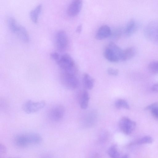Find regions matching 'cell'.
Listing matches in <instances>:
<instances>
[{"instance_id":"6da1fadb","label":"cell","mask_w":158,"mask_h":158,"mask_svg":"<svg viewBox=\"0 0 158 158\" xmlns=\"http://www.w3.org/2000/svg\"><path fill=\"white\" fill-rule=\"evenodd\" d=\"M52 59L54 61L62 71L76 74L77 68L72 57L68 54H60L53 52L50 54Z\"/></svg>"},{"instance_id":"7a4b0ae2","label":"cell","mask_w":158,"mask_h":158,"mask_svg":"<svg viewBox=\"0 0 158 158\" xmlns=\"http://www.w3.org/2000/svg\"><path fill=\"white\" fill-rule=\"evenodd\" d=\"M42 141V138L39 134L33 133L19 134L15 137L14 139L15 144L21 148L37 144Z\"/></svg>"},{"instance_id":"3957f363","label":"cell","mask_w":158,"mask_h":158,"mask_svg":"<svg viewBox=\"0 0 158 158\" xmlns=\"http://www.w3.org/2000/svg\"><path fill=\"white\" fill-rule=\"evenodd\" d=\"M60 79L62 85L68 89H74L79 85V81L75 74L62 71Z\"/></svg>"},{"instance_id":"277c9868","label":"cell","mask_w":158,"mask_h":158,"mask_svg":"<svg viewBox=\"0 0 158 158\" xmlns=\"http://www.w3.org/2000/svg\"><path fill=\"white\" fill-rule=\"evenodd\" d=\"M55 43L58 52H62L66 49L68 44V40L66 32L63 30H59L56 33Z\"/></svg>"},{"instance_id":"5b68a950","label":"cell","mask_w":158,"mask_h":158,"mask_svg":"<svg viewBox=\"0 0 158 158\" xmlns=\"http://www.w3.org/2000/svg\"><path fill=\"white\" fill-rule=\"evenodd\" d=\"M65 114V109L63 106L57 105L52 107L48 113L49 119L53 122H58L63 118Z\"/></svg>"},{"instance_id":"8992f818","label":"cell","mask_w":158,"mask_h":158,"mask_svg":"<svg viewBox=\"0 0 158 158\" xmlns=\"http://www.w3.org/2000/svg\"><path fill=\"white\" fill-rule=\"evenodd\" d=\"M44 101L34 102L31 100L26 101L23 104V108L24 112L27 114L36 112L43 108L45 106Z\"/></svg>"},{"instance_id":"52a82bcc","label":"cell","mask_w":158,"mask_h":158,"mask_svg":"<svg viewBox=\"0 0 158 158\" xmlns=\"http://www.w3.org/2000/svg\"><path fill=\"white\" fill-rule=\"evenodd\" d=\"M119 126L121 131L125 134L129 135L134 130L135 123L126 117H123L119 122Z\"/></svg>"},{"instance_id":"ba28073f","label":"cell","mask_w":158,"mask_h":158,"mask_svg":"<svg viewBox=\"0 0 158 158\" xmlns=\"http://www.w3.org/2000/svg\"><path fill=\"white\" fill-rule=\"evenodd\" d=\"M144 34L149 40L158 41V24L155 22L150 23L145 28Z\"/></svg>"},{"instance_id":"9c48e42d","label":"cell","mask_w":158,"mask_h":158,"mask_svg":"<svg viewBox=\"0 0 158 158\" xmlns=\"http://www.w3.org/2000/svg\"><path fill=\"white\" fill-rule=\"evenodd\" d=\"M82 5V0H73L67 9L68 14L71 17L77 16L80 13Z\"/></svg>"},{"instance_id":"30bf717a","label":"cell","mask_w":158,"mask_h":158,"mask_svg":"<svg viewBox=\"0 0 158 158\" xmlns=\"http://www.w3.org/2000/svg\"><path fill=\"white\" fill-rule=\"evenodd\" d=\"M111 30L107 25H103L100 27L97 31L95 38L98 40H102L110 37Z\"/></svg>"},{"instance_id":"8fae6325","label":"cell","mask_w":158,"mask_h":158,"mask_svg":"<svg viewBox=\"0 0 158 158\" xmlns=\"http://www.w3.org/2000/svg\"><path fill=\"white\" fill-rule=\"evenodd\" d=\"M138 25L135 20L131 19L127 23L123 30V33L127 36L132 35L137 31Z\"/></svg>"},{"instance_id":"7c38bea8","label":"cell","mask_w":158,"mask_h":158,"mask_svg":"<svg viewBox=\"0 0 158 158\" xmlns=\"http://www.w3.org/2000/svg\"><path fill=\"white\" fill-rule=\"evenodd\" d=\"M103 55L106 60L111 62L116 63L120 60L115 53L108 46L105 48Z\"/></svg>"},{"instance_id":"4fadbf2b","label":"cell","mask_w":158,"mask_h":158,"mask_svg":"<svg viewBox=\"0 0 158 158\" xmlns=\"http://www.w3.org/2000/svg\"><path fill=\"white\" fill-rule=\"evenodd\" d=\"M18 37L24 43H27L29 40V37L28 32L24 27L19 25L15 33Z\"/></svg>"},{"instance_id":"5bb4252c","label":"cell","mask_w":158,"mask_h":158,"mask_svg":"<svg viewBox=\"0 0 158 158\" xmlns=\"http://www.w3.org/2000/svg\"><path fill=\"white\" fill-rule=\"evenodd\" d=\"M83 82L85 87L89 90L91 89L94 84V80L88 73H85L83 76Z\"/></svg>"},{"instance_id":"9a60e30c","label":"cell","mask_w":158,"mask_h":158,"mask_svg":"<svg viewBox=\"0 0 158 158\" xmlns=\"http://www.w3.org/2000/svg\"><path fill=\"white\" fill-rule=\"evenodd\" d=\"M89 96L87 91L84 90L81 93L80 99V106L81 109H86L88 106Z\"/></svg>"},{"instance_id":"2e32d148","label":"cell","mask_w":158,"mask_h":158,"mask_svg":"<svg viewBox=\"0 0 158 158\" xmlns=\"http://www.w3.org/2000/svg\"><path fill=\"white\" fill-rule=\"evenodd\" d=\"M42 8L41 5L40 4L30 12V18L34 23H36L38 22L39 16L41 11Z\"/></svg>"},{"instance_id":"e0dca14e","label":"cell","mask_w":158,"mask_h":158,"mask_svg":"<svg viewBox=\"0 0 158 158\" xmlns=\"http://www.w3.org/2000/svg\"><path fill=\"white\" fill-rule=\"evenodd\" d=\"M135 50L132 47L127 48L123 50L122 60H129L132 58L135 55Z\"/></svg>"},{"instance_id":"ac0fdd59","label":"cell","mask_w":158,"mask_h":158,"mask_svg":"<svg viewBox=\"0 0 158 158\" xmlns=\"http://www.w3.org/2000/svg\"><path fill=\"white\" fill-rule=\"evenodd\" d=\"M108 46L115 53L120 60H122L123 50L113 42H110Z\"/></svg>"},{"instance_id":"d6986e66","label":"cell","mask_w":158,"mask_h":158,"mask_svg":"<svg viewBox=\"0 0 158 158\" xmlns=\"http://www.w3.org/2000/svg\"><path fill=\"white\" fill-rule=\"evenodd\" d=\"M8 24L10 31L15 34L19 26L15 19L12 17L9 18L8 19Z\"/></svg>"},{"instance_id":"ffe728a7","label":"cell","mask_w":158,"mask_h":158,"mask_svg":"<svg viewBox=\"0 0 158 158\" xmlns=\"http://www.w3.org/2000/svg\"><path fill=\"white\" fill-rule=\"evenodd\" d=\"M107 153L109 156L111 158H119L120 156V154L116 146L115 145H113L110 146L108 150Z\"/></svg>"},{"instance_id":"44dd1931","label":"cell","mask_w":158,"mask_h":158,"mask_svg":"<svg viewBox=\"0 0 158 158\" xmlns=\"http://www.w3.org/2000/svg\"><path fill=\"white\" fill-rule=\"evenodd\" d=\"M123 33V30L121 27H118L114 29L111 31L110 37L114 40H118L119 39Z\"/></svg>"},{"instance_id":"7402d4cb","label":"cell","mask_w":158,"mask_h":158,"mask_svg":"<svg viewBox=\"0 0 158 158\" xmlns=\"http://www.w3.org/2000/svg\"><path fill=\"white\" fill-rule=\"evenodd\" d=\"M115 106L117 108H123L126 109L130 108L129 106L128 103L124 100L119 99L117 100L115 103Z\"/></svg>"},{"instance_id":"603a6c76","label":"cell","mask_w":158,"mask_h":158,"mask_svg":"<svg viewBox=\"0 0 158 158\" xmlns=\"http://www.w3.org/2000/svg\"><path fill=\"white\" fill-rule=\"evenodd\" d=\"M148 69L151 72L154 74H158V61L151 62L148 64Z\"/></svg>"},{"instance_id":"cb8c5ba5","label":"cell","mask_w":158,"mask_h":158,"mask_svg":"<svg viewBox=\"0 0 158 158\" xmlns=\"http://www.w3.org/2000/svg\"><path fill=\"white\" fill-rule=\"evenodd\" d=\"M152 141L153 139L152 137L149 136H146L138 139L136 142V143L138 144L150 143Z\"/></svg>"},{"instance_id":"d4e9b609","label":"cell","mask_w":158,"mask_h":158,"mask_svg":"<svg viewBox=\"0 0 158 158\" xmlns=\"http://www.w3.org/2000/svg\"><path fill=\"white\" fill-rule=\"evenodd\" d=\"M119 71L118 69L109 68L107 70L108 74L110 75L116 76L118 75Z\"/></svg>"},{"instance_id":"484cf974","label":"cell","mask_w":158,"mask_h":158,"mask_svg":"<svg viewBox=\"0 0 158 158\" xmlns=\"http://www.w3.org/2000/svg\"><path fill=\"white\" fill-rule=\"evenodd\" d=\"M158 106V103L155 102L147 106L145 109L148 110H152Z\"/></svg>"},{"instance_id":"4316f807","label":"cell","mask_w":158,"mask_h":158,"mask_svg":"<svg viewBox=\"0 0 158 158\" xmlns=\"http://www.w3.org/2000/svg\"><path fill=\"white\" fill-rule=\"evenodd\" d=\"M151 111L152 115L158 119V106L153 109Z\"/></svg>"},{"instance_id":"83f0119b","label":"cell","mask_w":158,"mask_h":158,"mask_svg":"<svg viewBox=\"0 0 158 158\" xmlns=\"http://www.w3.org/2000/svg\"><path fill=\"white\" fill-rule=\"evenodd\" d=\"M6 151V148L3 144H0V156H1L5 154Z\"/></svg>"},{"instance_id":"f1b7e54d","label":"cell","mask_w":158,"mask_h":158,"mask_svg":"<svg viewBox=\"0 0 158 158\" xmlns=\"http://www.w3.org/2000/svg\"><path fill=\"white\" fill-rule=\"evenodd\" d=\"M151 90L154 92L158 93V83L153 85L151 87Z\"/></svg>"},{"instance_id":"f546056e","label":"cell","mask_w":158,"mask_h":158,"mask_svg":"<svg viewBox=\"0 0 158 158\" xmlns=\"http://www.w3.org/2000/svg\"><path fill=\"white\" fill-rule=\"evenodd\" d=\"M82 27L81 24L78 25L76 29V32L77 33H80L82 30Z\"/></svg>"}]
</instances>
